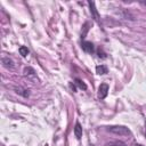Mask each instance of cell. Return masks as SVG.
Masks as SVG:
<instances>
[{
	"label": "cell",
	"mask_w": 146,
	"mask_h": 146,
	"mask_svg": "<svg viewBox=\"0 0 146 146\" xmlns=\"http://www.w3.org/2000/svg\"><path fill=\"white\" fill-rule=\"evenodd\" d=\"M74 84L75 86H78L80 89H82V90H86L87 89V84L82 81V80H80V79H75L74 80Z\"/></svg>",
	"instance_id": "obj_10"
},
{
	"label": "cell",
	"mask_w": 146,
	"mask_h": 146,
	"mask_svg": "<svg viewBox=\"0 0 146 146\" xmlns=\"http://www.w3.org/2000/svg\"><path fill=\"white\" fill-rule=\"evenodd\" d=\"M107 146H127V145H125L123 141H117V140H115V141H111V143H108Z\"/></svg>",
	"instance_id": "obj_13"
},
{
	"label": "cell",
	"mask_w": 146,
	"mask_h": 146,
	"mask_svg": "<svg viewBox=\"0 0 146 146\" xmlns=\"http://www.w3.org/2000/svg\"><path fill=\"white\" fill-rule=\"evenodd\" d=\"M88 5H89V8H90V13H91V15H92L94 19H95L96 22L100 23V17H99V14H98V11H97V9H96L95 2H92V1H88Z\"/></svg>",
	"instance_id": "obj_4"
},
{
	"label": "cell",
	"mask_w": 146,
	"mask_h": 146,
	"mask_svg": "<svg viewBox=\"0 0 146 146\" xmlns=\"http://www.w3.org/2000/svg\"><path fill=\"white\" fill-rule=\"evenodd\" d=\"M70 87H71V89H72L73 91H75V90H76V88H75V86H74V84H72V82L70 83Z\"/></svg>",
	"instance_id": "obj_15"
},
{
	"label": "cell",
	"mask_w": 146,
	"mask_h": 146,
	"mask_svg": "<svg viewBox=\"0 0 146 146\" xmlns=\"http://www.w3.org/2000/svg\"><path fill=\"white\" fill-rule=\"evenodd\" d=\"M24 75L27 76L29 79H32V80H35V78H36L35 71L32 67H30V66H27V67L24 68Z\"/></svg>",
	"instance_id": "obj_7"
},
{
	"label": "cell",
	"mask_w": 146,
	"mask_h": 146,
	"mask_svg": "<svg viewBox=\"0 0 146 146\" xmlns=\"http://www.w3.org/2000/svg\"><path fill=\"white\" fill-rule=\"evenodd\" d=\"M107 72H108L107 66H105V65H97V66H96V73H97V74L103 75V74H106Z\"/></svg>",
	"instance_id": "obj_9"
},
{
	"label": "cell",
	"mask_w": 146,
	"mask_h": 146,
	"mask_svg": "<svg viewBox=\"0 0 146 146\" xmlns=\"http://www.w3.org/2000/svg\"><path fill=\"white\" fill-rule=\"evenodd\" d=\"M145 136H146V123H145Z\"/></svg>",
	"instance_id": "obj_17"
},
{
	"label": "cell",
	"mask_w": 146,
	"mask_h": 146,
	"mask_svg": "<svg viewBox=\"0 0 146 146\" xmlns=\"http://www.w3.org/2000/svg\"><path fill=\"white\" fill-rule=\"evenodd\" d=\"M88 31H89V23H84V25H83V31L81 32V39H84V38H86Z\"/></svg>",
	"instance_id": "obj_12"
},
{
	"label": "cell",
	"mask_w": 146,
	"mask_h": 146,
	"mask_svg": "<svg viewBox=\"0 0 146 146\" xmlns=\"http://www.w3.org/2000/svg\"><path fill=\"white\" fill-rule=\"evenodd\" d=\"M97 54H98V57H99V58H106V54L103 51V49L99 48V49L97 50Z\"/></svg>",
	"instance_id": "obj_14"
},
{
	"label": "cell",
	"mask_w": 146,
	"mask_h": 146,
	"mask_svg": "<svg viewBox=\"0 0 146 146\" xmlns=\"http://www.w3.org/2000/svg\"><path fill=\"white\" fill-rule=\"evenodd\" d=\"M108 89L110 88H108L107 83H102L99 86V88H98V98H100V99L106 98V96L108 94Z\"/></svg>",
	"instance_id": "obj_3"
},
{
	"label": "cell",
	"mask_w": 146,
	"mask_h": 146,
	"mask_svg": "<svg viewBox=\"0 0 146 146\" xmlns=\"http://www.w3.org/2000/svg\"><path fill=\"white\" fill-rule=\"evenodd\" d=\"M81 47H82V49H83L87 54H94V52H95L94 43L90 42V41H83V42L81 43Z\"/></svg>",
	"instance_id": "obj_5"
},
{
	"label": "cell",
	"mask_w": 146,
	"mask_h": 146,
	"mask_svg": "<svg viewBox=\"0 0 146 146\" xmlns=\"http://www.w3.org/2000/svg\"><path fill=\"white\" fill-rule=\"evenodd\" d=\"M14 90H15L16 94L21 95L24 98H27L30 96V90L26 89V88H23V87H14Z\"/></svg>",
	"instance_id": "obj_6"
},
{
	"label": "cell",
	"mask_w": 146,
	"mask_h": 146,
	"mask_svg": "<svg viewBox=\"0 0 146 146\" xmlns=\"http://www.w3.org/2000/svg\"><path fill=\"white\" fill-rule=\"evenodd\" d=\"M132 146H143V145H141V144H133Z\"/></svg>",
	"instance_id": "obj_16"
},
{
	"label": "cell",
	"mask_w": 146,
	"mask_h": 146,
	"mask_svg": "<svg viewBox=\"0 0 146 146\" xmlns=\"http://www.w3.org/2000/svg\"><path fill=\"white\" fill-rule=\"evenodd\" d=\"M19 54L22 55V57H27V55L30 54V50L27 49V47H25V46H22V47H19Z\"/></svg>",
	"instance_id": "obj_11"
},
{
	"label": "cell",
	"mask_w": 146,
	"mask_h": 146,
	"mask_svg": "<svg viewBox=\"0 0 146 146\" xmlns=\"http://www.w3.org/2000/svg\"><path fill=\"white\" fill-rule=\"evenodd\" d=\"M107 131H110L111 133L114 135H119V136H130L131 131L129 128H127L125 125H111L107 127Z\"/></svg>",
	"instance_id": "obj_1"
},
{
	"label": "cell",
	"mask_w": 146,
	"mask_h": 146,
	"mask_svg": "<svg viewBox=\"0 0 146 146\" xmlns=\"http://www.w3.org/2000/svg\"><path fill=\"white\" fill-rule=\"evenodd\" d=\"M74 135H75V137L78 139H80L82 137V127H81V124L79 122H76L75 125H74Z\"/></svg>",
	"instance_id": "obj_8"
},
{
	"label": "cell",
	"mask_w": 146,
	"mask_h": 146,
	"mask_svg": "<svg viewBox=\"0 0 146 146\" xmlns=\"http://www.w3.org/2000/svg\"><path fill=\"white\" fill-rule=\"evenodd\" d=\"M1 64H2L3 67H6L8 70H14L15 68V62L10 57H7V56L1 58Z\"/></svg>",
	"instance_id": "obj_2"
}]
</instances>
